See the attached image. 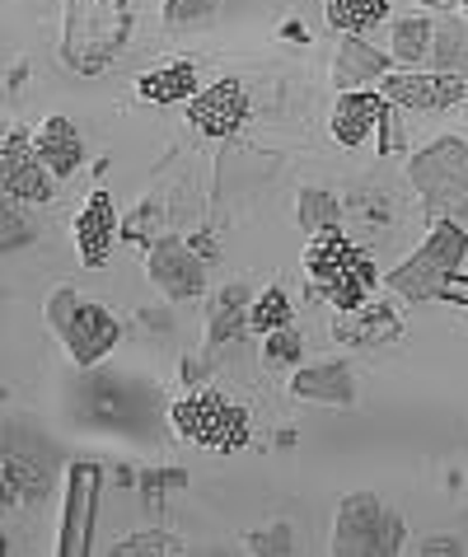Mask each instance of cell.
I'll use <instances>...</instances> for the list:
<instances>
[{
  "mask_svg": "<svg viewBox=\"0 0 468 557\" xmlns=\"http://www.w3.org/2000/svg\"><path fill=\"white\" fill-rule=\"evenodd\" d=\"M136 553H183V539L174 534H160V530H146V534H132L113 548V557H136Z\"/></svg>",
  "mask_w": 468,
  "mask_h": 557,
  "instance_id": "83f0119b",
  "label": "cell"
},
{
  "mask_svg": "<svg viewBox=\"0 0 468 557\" xmlns=\"http://www.w3.org/2000/svg\"><path fill=\"white\" fill-rule=\"evenodd\" d=\"M99 492H103V469L99 463H75V469L66 473V510H61V539H57L61 557H85L89 553Z\"/></svg>",
  "mask_w": 468,
  "mask_h": 557,
  "instance_id": "52a82bcc",
  "label": "cell"
},
{
  "mask_svg": "<svg viewBox=\"0 0 468 557\" xmlns=\"http://www.w3.org/2000/svg\"><path fill=\"white\" fill-rule=\"evenodd\" d=\"M75 309H81V296H75V286H57L52 300H47V323L57 329V337L66 333V323L75 319Z\"/></svg>",
  "mask_w": 468,
  "mask_h": 557,
  "instance_id": "f1b7e54d",
  "label": "cell"
},
{
  "mask_svg": "<svg viewBox=\"0 0 468 557\" xmlns=\"http://www.w3.org/2000/svg\"><path fill=\"white\" fill-rule=\"evenodd\" d=\"M421 553H427V557H435V553H459V544H455V539H427Z\"/></svg>",
  "mask_w": 468,
  "mask_h": 557,
  "instance_id": "1f68e13d",
  "label": "cell"
},
{
  "mask_svg": "<svg viewBox=\"0 0 468 557\" xmlns=\"http://www.w3.org/2000/svg\"><path fill=\"white\" fill-rule=\"evenodd\" d=\"M380 95L389 103L408 108V113H445V108L468 99V81L464 75H441V71H431V75H417V71L394 75L389 71L380 81Z\"/></svg>",
  "mask_w": 468,
  "mask_h": 557,
  "instance_id": "ba28073f",
  "label": "cell"
},
{
  "mask_svg": "<svg viewBox=\"0 0 468 557\" xmlns=\"http://www.w3.org/2000/svg\"><path fill=\"white\" fill-rule=\"evenodd\" d=\"M300 356H305V337L295 333V329H276V333L262 337V361H268L272 370L300 366Z\"/></svg>",
  "mask_w": 468,
  "mask_h": 557,
  "instance_id": "484cf974",
  "label": "cell"
},
{
  "mask_svg": "<svg viewBox=\"0 0 468 557\" xmlns=\"http://www.w3.org/2000/svg\"><path fill=\"white\" fill-rule=\"evenodd\" d=\"M380 150L384 154H394V150H403V122H398V103H389L384 108V122H380Z\"/></svg>",
  "mask_w": 468,
  "mask_h": 557,
  "instance_id": "f546056e",
  "label": "cell"
},
{
  "mask_svg": "<svg viewBox=\"0 0 468 557\" xmlns=\"http://www.w3.org/2000/svg\"><path fill=\"white\" fill-rule=\"evenodd\" d=\"M136 95L146 103H160V108L193 103L201 95V89H197V66H193V61H169V66H155V71H146L136 81Z\"/></svg>",
  "mask_w": 468,
  "mask_h": 557,
  "instance_id": "d6986e66",
  "label": "cell"
},
{
  "mask_svg": "<svg viewBox=\"0 0 468 557\" xmlns=\"http://www.w3.org/2000/svg\"><path fill=\"white\" fill-rule=\"evenodd\" d=\"M221 0H164V28H197L211 24Z\"/></svg>",
  "mask_w": 468,
  "mask_h": 557,
  "instance_id": "4316f807",
  "label": "cell"
},
{
  "mask_svg": "<svg viewBox=\"0 0 468 557\" xmlns=\"http://www.w3.org/2000/svg\"><path fill=\"white\" fill-rule=\"evenodd\" d=\"M305 268L309 276L323 286V296L333 300V309H361L374 286H380V276H374V262L361 244H352L342 230H323L315 235V244L305 249Z\"/></svg>",
  "mask_w": 468,
  "mask_h": 557,
  "instance_id": "6da1fadb",
  "label": "cell"
},
{
  "mask_svg": "<svg viewBox=\"0 0 468 557\" xmlns=\"http://www.w3.org/2000/svg\"><path fill=\"white\" fill-rule=\"evenodd\" d=\"M421 5H427V10H441V14H445V10H455V5H464V0H421Z\"/></svg>",
  "mask_w": 468,
  "mask_h": 557,
  "instance_id": "d6a6232c",
  "label": "cell"
},
{
  "mask_svg": "<svg viewBox=\"0 0 468 557\" xmlns=\"http://www.w3.org/2000/svg\"><path fill=\"white\" fill-rule=\"evenodd\" d=\"M61 343H66L75 366H99L103 356H113V347L122 343V323L108 314L103 305L81 300L75 319L66 323V333H61Z\"/></svg>",
  "mask_w": 468,
  "mask_h": 557,
  "instance_id": "8fae6325",
  "label": "cell"
},
{
  "mask_svg": "<svg viewBox=\"0 0 468 557\" xmlns=\"http://www.w3.org/2000/svg\"><path fill=\"white\" fill-rule=\"evenodd\" d=\"M384 108L389 99L384 95H370V89H347L333 108V136L342 146H366L384 122Z\"/></svg>",
  "mask_w": 468,
  "mask_h": 557,
  "instance_id": "2e32d148",
  "label": "cell"
},
{
  "mask_svg": "<svg viewBox=\"0 0 468 557\" xmlns=\"http://www.w3.org/2000/svg\"><path fill=\"white\" fill-rule=\"evenodd\" d=\"M431 71L441 75H468V24L445 14L435 24V42H431Z\"/></svg>",
  "mask_w": 468,
  "mask_h": 557,
  "instance_id": "44dd1931",
  "label": "cell"
},
{
  "mask_svg": "<svg viewBox=\"0 0 468 557\" xmlns=\"http://www.w3.org/2000/svg\"><path fill=\"white\" fill-rule=\"evenodd\" d=\"M248 329H254L258 337H268L276 329H291V296L281 286H268L262 296L254 300V309H248Z\"/></svg>",
  "mask_w": 468,
  "mask_h": 557,
  "instance_id": "d4e9b609",
  "label": "cell"
},
{
  "mask_svg": "<svg viewBox=\"0 0 468 557\" xmlns=\"http://www.w3.org/2000/svg\"><path fill=\"white\" fill-rule=\"evenodd\" d=\"M431 42H435V24L427 14H408V20L394 24V57L398 66H421V61H431Z\"/></svg>",
  "mask_w": 468,
  "mask_h": 557,
  "instance_id": "7402d4cb",
  "label": "cell"
},
{
  "mask_svg": "<svg viewBox=\"0 0 468 557\" xmlns=\"http://www.w3.org/2000/svg\"><path fill=\"white\" fill-rule=\"evenodd\" d=\"M146 272L169 300H197L207 290V258H201L197 244H187L178 235H164L150 244Z\"/></svg>",
  "mask_w": 468,
  "mask_h": 557,
  "instance_id": "8992f818",
  "label": "cell"
},
{
  "mask_svg": "<svg viewBox=\"0 0 468 557\" xmlns=\"http://www.w3.org/2000/svg\"><path fill=\"white\" fill-rule=\"evenodd\" d=\"M389 75V52H380L374 42H366L361 34H347L333 61V85L347 95V89H366L370 81H384Z\"/></svg>",
  "mask_w": 468,
  "mask_h": 557,
  "instance_id": "e0dca14e",
  "label": "cell"
},
{
  "mask_svg": "<svg viewBox=\"0 0 468 557\" xmlns=\"http://www.w3.org/2000/svg\"><path fill=\"white\" fill-rule=\"evenodd\" d=\"M248 309H254V296L234 282L225 286L221 296L207 305V337L211 343H234V337L248 333Z\"/></svg>",
  "mask_w": 468,
  "mask_h": 557,
  "instance_id": "ffe728a7",
  "label": "cell"
},
{
  "mask_svg": "<svg viewBox=\"0 0 468 557\" xmlns=\"http://www.w3.org/2000/svg\"><path fill=\"white\" fill-rule=\"evenodd\" d=\"M295 215H300V225L309 230V235H323V230L342 225V207L328 188H305L300 202H295Z\"/></svg>",
  "mask_w": 468,
  "mask_h": 557,
  "instance_id": "cb8c5ba5",
  "label": "cell"
},
{
  "mask_svg": "<svg viewBox=\"0 0 468 557\" xmlns=\"http://www.w3.org/2000/svg\"><path fill=\"white\" fill-rule=\"evenodd\" d=\"M169 422L183 441L201 445V450H215V455H234L254 441V417H248L244 404H234L221 389H201L193 398H183L169 412Z\"/></svg>",
  "mask_w": 468,
  "mask_h": 557,
  "instance_id": "277c9868",
  "label": "cell"
},
{
  "mask_svg": "<svg viewBox=\"0 0 468 557\" xmlns=\"http://www.w3.org/2000/svg\"><path fill=\"white\" fill-rule=\"evenodd\" d=\"M118 235H122V221H118L113 197H108V188H94L85 211L75 215V244H81L85 268H103V262L113 258Z\"/></svg>",
  "mask_w": 468,
  "mask_h": 557,
  "instance_id": "7c38bea8",
  "label": "cell"
},
{
  "mask_svg": "<svg viewBox=\"0 0 468 557\" xmlns=\"http://www.w3.org/2000/svg\"><path fill=\"white\" fill-rule=\"evenodd\" d=\"M408 524L394 510H384V502L374 492H352L337 506V530H333V553L337 557H394L403 548Z\"/></svg>",
  "mask_w": 468,
  "mask_h": 557,
  "instance_id": "5b68a950",
  "label": "cell"
},
{
  "mask_svg": "<svg viewBox=\"0 0 468 557\" xmlns=\"http://www.w3.org/2000/svg\"><path fill=\"white\" fill-rule=\"evenodd\" d=\"M52 459H42L38 450H5L0 463V483H5V506H42L47 492H52Z\"/></svg>",
  "mask_w": 468,
  "mask_h": 557,
  "instance_id": "4fadbf2b",
  "label": "cell"
},
{
  "mask_svg": "<svg viewBox=\"0 0 468 557\" xmlns=\"http://www.w3.org/2000/svg\"><path fill=\"white\" fill-rule=\"evenodd\" d=\"M34 244V230H24V221H20V211H14V202H10V211H5V253H14L20 244Z\"/></svg>",
  "mask_w": 468,
  "mask_h": 557,
  "instance_id": "4dcf8cb0",
  "label": "cell"
},
{
  "mask_svg": "<svg viewBox=\"0 0 468 557\" xmlns=\"http://www.w3.org/2000/svg\"><path fill=\"white\" fill-rule=\"evenodd\" d=\"M34 150H38V160L52 169L57 178H71L75 169L85 164V141H81V132H75V122L71 117H47L38 136H34Z\"/></svg>",
  "mask_w": 468,
  "mask_h": 557,
  "instance_id": "ac0fdd59",
  "label": "cell"
},
{
  "mask_svg": "<svg viewBox=\"0 0 468 557\" xmlns=\"http://www.w3.org/2000/svg\"><path fill=\"white\" fill-rule=\"evenodd\" d=\"M328 24L342 34H370L374 24L389 14V0H323Z\"/></svg>",
  "mask_w": 468,
  "mask_h": 557,
  "instance_id": "603a6c76",
  "label": "cell"
},
{
  "mask_svg": "<svg viewBox=\"0 0 468 557\" xmlns=\"http://www.w3.org/2000/svg\"><path fill=\"white\" fill-rule=\"evenodd\" d=\"M464 258H468V230L455 221H441L408 262H398V268L384 276V286H389V296H398V300H435L449 286V276L459 272Z\"/></svg>",
  "mask_w": 468,
  "mask_h": 557,
  "instance_id": "3957f363",
  "label": "cell"
},
{
  "mask_svg": "<svg viewBox=\"0 0 468 557\" xmlns=\"http://www.w3.org/2000/svg\"><path fill=\"white\" fill-rule=\"evenodd\" d=\"M333 333L352 347H384V343H398L403 337V323L384 300H366L361 309H342Z\"/></svg>",
  "mask_w": 468,
  "mask_h": 557,
  "instance_id": "9a60e30c",
  "label": "cell"
},
{
  "mask_svg": "<svg viewBox=\"0 0 468 557\" xmlns=\"http://www.w3.org/2000/svg\"><path fill=\"white\" fill-rule=\"evenodd\" d=\"M291 394H295V398H309V404L352 408V404H356V375H352L347 361H315V366L295 370Z\"/></svg>",
  "mask_w": 468,
  "mask_h": 557,
  "instance_id": "5bb4252c",
  "label": "cell"
},
{
  "mask_svg": "<svg viewBox=\"0 0 468 557\" xmlns=\"http://www.w3.org/2000/svg\"><path fill=\"white\" fill-rule=\"evenodd\" d=\"M408 183L417 188L427 215H435V221H464L468 215V141L441 136L427 150H417L408 164Z\"/></svg>",
  "mask_w": 468,
  "mask_h": 557,
  "instance_id": "7a4b0ae2",
  "label": "cell"
},
{
  "mask_svg": "<svg viewBox=\"0 0 468 557\" xmlns=\"http://www.w3.org/2000/svg\"><path fill=\"white\" fill-rule=\"evenodd\" d=\"M0 160H5V197L14 207H20V202H28V207L52 202L57 174L38 160L34 136H28V132H10L5 136V154H0Z\"/></svg>",
  "mask_w": 468,
  "mask_h": 557,
  "instance_id": "30bf717a",
  "label": "cell"
},
{
  "mask_svg": "<svg viewBox=\"0 0 468 557\" xmlns=\"http://www.w3.org/2000/svg\"><path fill=\"white\" fill-rule=\"evenodd\" d=\"M248 113H254V99H248L244 81H234V75L215 81L211 89H201V95L187 103V122H193L201 136H211V141H230L248 122Z\"/></svg>",
  "mask_w": 468,
  "mask_h": 557,
  "instance_id": "9c48e42d",
  "label": "cell"
}]
</instances>
